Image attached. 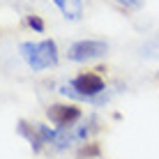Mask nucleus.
Instances as JSON below:
<instances>
[{"label":"nucleus","instance_id":"1","mask_svg":"<svg viewBox=\"0 0 159 159\" xmlns=\"http://www.w3.org/2000/svg\"><path fill=\"white\" fill-rule=\"evenodd\" d=\"M21 53H23V60L32 69H46L58 62V48L53 39H44L39 44L25 42V44H21Z\"/></svg>","mask_w":159,"mask_h":159},{"label":"nucleus","instance_id":"2","mask_svg":"<svg viewBox=\"0 0 159 159\" xmlns=\"http://www.w3.org/2000/svg\"><path fill=\"white\" fill-rule=\"evenodd\" d=\"M67 56H69V60H74V62H88V60L106 56V44L95 42V39H83V42L72 44L69 51H67Z\"/></svg>","mask_w":159,"mask_h":159},{"label":"nucleus","instance_id":"3","mask_svg":"<svg viewBox=\"0 0 159 159\" xmlns=\"http://www.w3.org/2000/svg\"><path fill=\"white\" fill-rule=\"evenodd\" d=\"M72 85L81 95V99H90L92 95H99V92L104 90V79L99 74H81V76L74 79Z\"/></svg>","mask_w":159,"mask_h":159},{"label":"nucleus","instance_id":"4","mask_svg":"<svg viewBox=\"0 0 159 159\" xmlns=\"http://www.w3.org/2000/svg\"><path fill=\"white\" fill-rule=\"evenodd\" d=\"M46 116L51 118V122L60 125V127H69L72 122L81 118V108L76 106H65V104H53V106H48Z\"/></svg>","mask_w":159,"mask_h":159},{"label":"nucleus","instance_id":"5","mask_svg":"<svg viewBox=\"0 0 159 159\" xmlns=\"http://www.w3.org/2000/svg\"><path fill=\"white\" fill-rule=\"evenodd\" d=\"M53 2H56L60 9H62V14L67 16V19H79L81 12H83V7H81V0H53Z\"/></svg>","mask_w":159,"mask_h":159},{"label":"nucleus","instance_id":"6","mask_svg":"<svg viewBox=\"0 0 159 159\" xmlns=\"http://www.w3.org/2000/svg\"><path fill=\"white\" fill-rule=\"evenodd\" d=\"M28 25L32 30H37V32H44V21L39 19V16H35V14L28 16Z\"/></svg>","mask_w":159,"mask_h":159},{"label":"nucleus","instance_id":"7","mask_svg":"<svg viewBox=\"0 0 159 159\" xmlns=\"http://www.w3.org/2000/svg\"><path fill=\"white\" fill-rule=\"evenodd\" d=\"M95 155H99V148H97L95 143H90V148H81V152H79V157H81V159H85V157H95Z\"/></svg>","mask_w":159,"mask_h":159},{"label":"nucleus","instance_id":"8","mask_svg":"<svg viewBox=\"0 0 159 159\" xmlns=\"http://www.w3.org/2000/svg\"><path fill=\"white\" fill-rule=\"evenodd\" d=\"M116 2L125 5V7H129V9H139L141 5H143V0H116Z\"/></svg>","mask_w":159,"mask_h":159}]
</instances>
